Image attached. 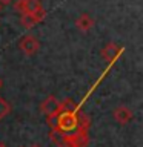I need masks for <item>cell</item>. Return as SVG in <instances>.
I'll use <instances>...</instances> for the list:
<instances>
[{
    "label": "cell",
    "mask_w": 143,
    "mask_h": 147,
    "mask_svg": "<svg viewBox=\"0 0 143 147\" xmlns=\"http://www.w3.org/2000/svg\"><path fill=\"white\" fill-rule=\"evenodd\" d=\"M0 147H6V144H3V142H0Z\"/></svg>",
    "instance_id": "cell-15"
},
{
    "label": "cell",
    "mask_w": 143,
    "mask_h": 147,
    "mask_svg": "<svg viewBox=\"0 0 143 147\" xmlns=\"http://www.w3.org/2000/svg\"><path fill=\"white\" fill-rule=\"evenodd\" d=\"M88 144H89L88 130L77 127L72 133H68L65 136V142L60 147H88Z\"/></svg>",
    "instance_id": "cell-1"
},
{
    "label": "cell",
    "mask_w": 143,
    "mask_h": 147,
    "mask_svg": "<svg viewBox=\"0 0 143 147\" xmlns=\"http://www.w3.org/2000/svg\"><path fill=\"white\" fill-rule=\"evenodd\" d=\"M77 129V112L72 113H59V124L57 130H60L65 135L72 133Z\"/></svg>",
    "instance_id": "cell-2"
},
{
    "label": "cell",
    "mask_w": 143,
    "mask_h": 147,
    "mask_svg": "<svg viewBox=\"0 0 143 147\" xmlns=\"http://www.w3.org/2000/svg\"><path fill=\"white\" fill-rule=\"evenodd\" d=\"M20 49L25 52L26 55H34L37 51H39L40 48V43H39V40L35 38V37H32V35H25L22 38L20 41Z\"/></svg>",
    "instance_id": "cell-4"
},
{
    "label": "cell",
    "mask_w": 143,
    "mask_h": 147,
    "mask_svg": "<svg viewBox=\"0 0 143 147\" xmlns=\"http://www.w3.org/2000/svg\"><path fill=\"white\" fill-rule=\"evenodd\" d=\"M46 123L51 127V130H57V124H59V113H52L49 117H46Z\"/></svg>",
    "instance_id": "cell-13"
},
{
    "label": "cell",
    "mask_w": 143,
    "mask_h": 147,
    "mask_svg": "<svg viewBox=\"0 0 143 147\" xmlns=\"http://www.w3.org/2000/svg\"><path fill=\"white\" fill-rule=\"evenodd\" d=\"M22 25L26 28V29H29V28H32V26H35L37 25V20L34 18V16L32 14H22Z\"/></svg>",
    "instance_id": "cell-11"
},
{
    "label": "cell",
    "mask_w": 143,
    "mask_h": 147,
    "mask_svg": "<svg viewBox=\"0 0 143 147\" xmlns=\"http://www.w3.org/2000/svg\"><path fill=\"white\" fill-rule=\"evenodd\" d=\"M0 87H2V80H0Z\"/></svg>",
    "instance_id": "cell-16"
},
{
    "label": "cell",
    "mask_w": 143,
    "mask_h": 147,
    "mask_svg": "<svg viewBox=\"0 0 143 147\" xmlns=\"http://www.w3.org/2000/svg\"><path fill=\"white\" fill-rule=\"evenodd\" d=\"M32 147H40V146H32Z\"/></svg>",
    "instance_id": "cell-17"
},
{
    "label": "cell",
    "mask_w": 143,
    "mask_h": 147,
    "mask_svg": "<svg viewBox=\"0 0 143 147\" xmlns=\"http://www.w3.org/2000/svg\"><path fill=\"white\" fill-rule=\"evenodd\" d=\"M120 54H122V48L115 43H108L103 49H101V57H103L106 61H114Z\"/></svg>",
    "instance_id": "cell-6"
},
{
    "label": "cell",
    "mask_w": 143,
    "mask_h": 147,
    "mask_svg": "<svg viewBox=\"0 0 143 147\" xmlns=\"http://www.w3.org/2000/svg\"><path fill=\"white\" fill-rule=\"evenodd\" d=\"M57 109H59V101L52 95H49L48 98L42 103V112H43L46 117H49V115H52V113H57Z\"/></svg>",
    "instance_id": "cell-7"
},
{
    "label": "cell",
    "mask_w": 143,
    "mask_h": 147,
    "mask_svg": "<svg viewBox=\"0 0 143 147\" xmlns=\"http://www.w3.org/2000/svg\"><path fill=\"white\" fill-rule=\"evenodd\" d=\"M72 112H77V106H76L74 101L65 100V101H62V103H59L57 113H72Z\"/></svg>",
    "instance_id": "cell-9"
},
{
    "label": "cell",
    "mask_w": 143,
    "mask_h": 147,
    "mask_svg": "<svg viewBox=\"0 0 143 147\" xmlns=\"http://www.w3.org/2000/svg\"><path fill=\"white\" fill-rule=\"evenodd\" d=\"M76 25L80 31H89L91 28L95 25V20L89 16V14H82V16L77 18Z\"/></svg>",
    "instance_id": "cell-8"
},
{
    "label": "cell",
    "mask_w": 143,
    "mask_h": 147,
    "mask_svg": "<svg viewBox=\"0 0 143 147\" xmlns=\"http://www.w3.org/2000/svg\"><path fill=\"white\" fill-rule=\"evenodd\" d=\"M0 11H2V5H0Z\"/></svg>",
    "instance_id": "cell-18"
},
{
    "label": "cell",
    "mask_w": 143,
    "mask_h": 147,
    "mask_svg": "<svg viewBox=\"0 0 143 147\" xmlns=\"http://www.w3.org/2000/svg\"><path fill=\"white\" fill-rule=\"evenodd\" d=\"M65 136H66V135H65V133H62L60 130H51V132H49L51 141H52L57 147H60V146L65 142Z\"/></svg>",
    "instance_id": "cell-10"
},
{
    "label": "cell",
    "mask_w": 143,
    "mask_h": 147,
    "mask_svg": "<svg viewBox=\"0 0 143 147\" xmlns=\"http://www.w3.org/2000/svg\"><path fill=\"white\" fill-rule=\"evenodd\" d=\"M16 9L22 14H35L37 11L43 9V6H42L40 0H17Z\"/></svg>",
    "instance_id": "cell-3"
},
{
    "label": "cell",
    "mask_w": 143,
    "mask_h": 147,
    "mask_svg": "<svg viewBox=\"0 0 143 147\" xmlns=\"http://www.w3.org/2000/svg\"><path fill=\"white\" fill-rule=\"evenodd\" d=\"M132 118H134L132 110L126 106H118V107L114 109V119L118 124H128Z\"/></svg>",
    "instance_id": "cell-5"
},
{
    "label": "cell",
    "mask_w": 143,
    "mask_h": 147,
    "mask_svg": "<svg viewBox=\"0 0 143 147\" xmlns=\"http://www.w3.org/2000/svg\"><path fill=\"white\" fill-rule=\"evenodd\" d=\"M9 110H11V106L8 104V101H6V100L0 96V121H2V119L9 113Z\"/></svg>",
    "instance_id": "cell-12"
},
{
    "label": "cell",
    "mask_w": 143,
    "mask_h": 147,
    "mask_svg": "<svg viewBox=\"0 0 143 147\" xmlns=\"http://www.w3.org/2000/svg\"><path fill=\"white\" fill-rule=\"evenodd\" d=\"M11 0H0V5H8Z\"/></svg>",
    "instance_id": "cell-14"
}]
</instances>
